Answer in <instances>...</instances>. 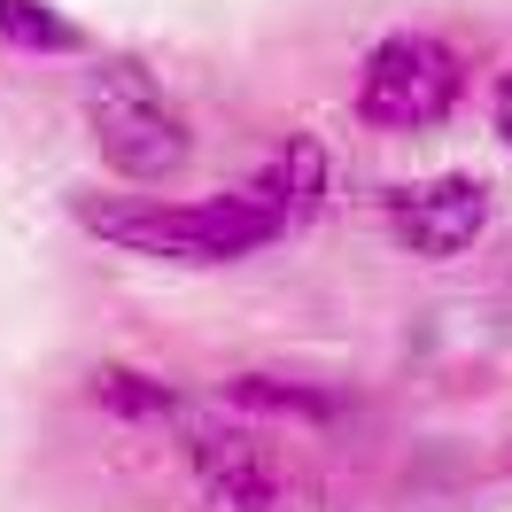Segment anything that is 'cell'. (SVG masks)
Segmentation results:
<instances>
[{
  "mask_svg": "<svg viewBox=\"0 0 512 512\" xmlns=\"http://www.w3.org/2000/svg\"><path fill=\"white\" fill-rule=\"evenodd\" d=\"M78 225L132 256H163V264H233V256L264 249L272 233H288L295 218L272 163H264L256 179L210 194V202H86Z\"/></svg>",
  "mask_w": 512,
  "mask_h": 512,
  "instance_id": "obj_1",
  "label": "cell"
},
{
  "mask_svg": "<svg viewBox=\"0 0 512 512\" xmlns=\"http://www.w3.org/2000/svg\"><path fill=\"white\" fill-rule=\"evenodd\" d=\"M86 125H94L101 163L132 187H163L194 156L187 117H179V101L163 94V78L148 63H101L86 78Z\"/></svg>",
  "mask_w": 512,
  "mask_h": 512,
  "instance_id": "obj_2",
  "label": "cell"
},
{
  "mask_svg": "<svg viewBox=\"0 0 512 512\" xmlns=\"http://www.w3.org/2000/svg\"><path fill=\"white\" fill-rule=\"evenodd\" d=\"M458 94H466V63L450 55L443 39H381L373 55H365V70H357V117L373 132H427L443 125L450 109H458Z\"/></svg>",
  "mask_w": 512,
  "mask_h": 512,
  "instance_id": "obj_3",
  "label": "cell"
},
{
  "mask_svg": "<svg viewBox=\"0 0 512 512\" xmlns=\"http://www.w3.org/2000/svg\"><path fill=\"white\" fill-rule=\"evenodd\" d=\"M388 225L412 256H466L489 225V187L474 171H443V179H412L388 194Z\"/></svg>",
  "mask_w": 512,
  "mask_h": 512,
  "instance_id": "obj_4",
  "label": "cell"
},
{
  "mask_svg": "<svg viewBox=\"0 0 512 512\" xmlns=\"http://www.w3.org/2000/svg\"><path fill=\"white\" fill-rule=\"evenodd\" d=\"M187 458L225 512H280V466L264 458L249 427H194Z\"/></svg>",
  "mask_w": 512,
  "mask_h": 512,
  "instance_id": "obj_5",
  "label": "cell"
},
{
  "mask_svg": "<svg viewBox=\"0 0 512 512\" xmlns=\"http://www.w3.org/2000/svg\"><path fill=\"white\" fill-rule=\"evenodd\" d=\"M272 179H280V194H288V218L303 225V218H319L326 210V187H334V163H326V148L311 140V132H295V140H280L272 148Z\"/></svg>",
  "mask_w": 512,
  "mask_h": 512,
  "instance_id": "obj_6",
  "label": "cell"
},
{
  "mask_svg": "<svg viewBox=\"0 0 512 512\" xmlns=\"http://www.w3.org/2000/svg\"><path fill=\"white\" fill-rule=\"evenodd\" d=\"M0 39L24 55H78L86 47V32L70 16H55L47 0H0Z\"/></svg>",
  "mask_w": 512,
  "mask_h": 512,
  "instance_id": "obj_7",
  "label": "cell"
},
{
  "mask_svg": "<svg viewBox=\"0 0 512 512\" xmlns=\"http://www.w3.org/2000/svg\"><path fill=\"white\" fill-rule=\"evenodd\" d=\"M233 404H241V412H264V419H326L334 412L326 388H295V381H280V373H241V381H233Z\"/></svg>",
  "mask_w": 512,
  "mask_h": 512,
  "instance_id": "obj_8",
  "label": "cell"
},
{
  "mask_svg": "<svg viewBox=\"0 0 512 512\" xmlns=\"http://www.w3.org/2000/svg\"><path fill=\"white\" fill-rule=\"evenodd\" d=\"M94 404L101 412H117V419H163L179 396L156 381V373H132V365H101L94 373Z\"/></svg>",
  "mask_w": 512,
  "mask_h": 512,
  "instance_id": "obj_9",
  "label": "cell"
},
{
  "mask_svg": "<svg viewBox=\"0 0 512 512\" xmlns=\"http://www.w3.org/2000/svg\"><path fill=\"white\" fill-rule=\"evenodd\" d=\"M497 140H505V148H512V70H505V78H497Z\"/></svg>",
  "mask_w": 512,
  "mask_h": 512,
  "instance_id": "obj_10",
  "label": "cell"
}]
</instances>
